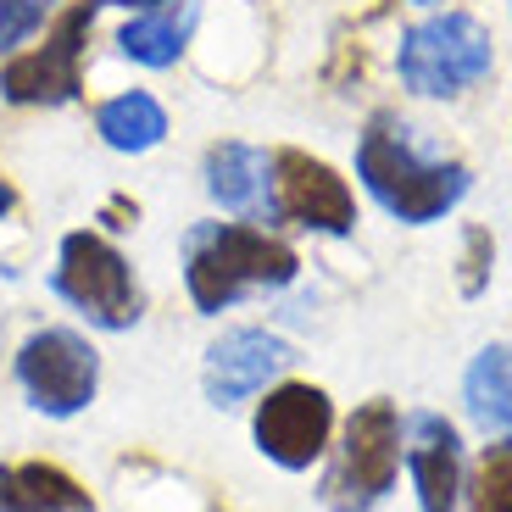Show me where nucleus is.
I'll return each mask as SVG.
<instances>
[{
	"label": "nucleus",
	"mask_w": 512,
	"mask_h": 512,
	"mask_svg": "<svg viewBox=\"0 0 512 512\" xmlns=\"http://www.w3.org/2000/svg\"><path fill=\"white\" fill-rule=\"evenodd\" d=\"M357 173L373 190V201L384 212H396L401 223H435L468 195V167L423 156L407 123H396V117L368 123V134L357 145Z\"/></svg>",
	"instance_id": "nucleus-1"
},
{
	"label": "nucleus",
	"mask_w": 512,
	"mask_h": 512,
	"mask_svg": "<svg viewBox=\"0 0 512 512\" xmlns=\"http://www.w3.org/2000/svg\"><path fill=\"white\" fill-rule=\"evenodd\" d=\"M184 279L201 312H223L251 284H290L295 251L245 223H195L184 234Z\"/></svg>",
	"instance_id": "nucleus-2"
},
{
	"label": "nucleus",
	"mask_w": 512,
	"mask_h": 512,
	"mask_svg": "<svg viewBox=\"0 0 512 512\" xmlns=\"http://www.w3.org/2000/svg\"><path fill=\"white\" fill-rule=\"evenodd\" d=\"M401 468V418L390 401H368L346 418V435L323 474V507L329 512H373L379 496L396 485Z\"/></svg>",
	"instance_id": "nucleus-3"
},
{
	"label": "nucleus",
	"mask_w": 512,
	"mask_h": 512,
	"mask_svg": "<svg viewBox=\"0 0 512 512\" xmlns=\"http://www.w3.org/2000/svg\"><path fill=\"white\" fill-rule=\"evenodd\" d=\"M490 73V34L462 12L429 17L401 39V78L418 95H457Z\"/></svg>",
	"instance_id": "nucleus-4"
},
{
	"label": "nucleus",
	"mask_w": 512,
	"mask_h": 512,
	"mask_svg": "<svg viewBox=\"0 0 512 512\" xmlns=\"http://www.w3.org/2000/svg\"><path fill=\"white\" fill-rule=\"evenodd\" d=\"M51 284H56L62 301H73V307L90 323H101V329H128V323L140 318L134 273H128L123 251L106 245L101 234H67Z\"/></svg>",
	"instance_id": "nucleus-5"
},
{
	"label": "nucleus",
	"mask_w": 512,
	"mask_h": 512,
	"mask_svg": "<svg viewBox=\"0 0 512 512\" xmlns=\"http://www.w3.org/2000/svg\"><path fill=\"white\" fill-rule=\"evenodd\" d=\"M101 6L106 0H78L39 51L17 56V62L0 73V95L17 101V106H62V101H73L78 95V62H84V34H90V23H95Z\"/></svg>",
	"instance_id": "nucleus-6"
},
{
	"label": "nucleus",
	"mask_w": 512,
	"mask_h": 512,
	"mask_svg": "<svg viewBox=\"0 0 512 512\" xmlns=\"http://www.w3.org/2000/svg\"><path fill=\"white\" fill-rule=\"evenodd\" d=\"M17 379H23L28 401L51 418H73L78 407H90L95 396V351L67 329H45L17 351Z\"/></svg>",
	"instance_id": "nucleus-7"
},
{
	"label": "nucleus",
	"mask_w": 512,
	"mask_h": 512,
	"mask_svg": "<svg viewBox=\"0 0 512 512\" xmlns=\"http://www.w3.org/2000/svg\"><path fill=\"white\" fill-rule=\"evenodd\" d=\"M329 429H334V407L312 384H284L256 407V446L279 468H312L329 446Z\"/></svg>",
	"instance_id": "nucleus-8"
},
{
	"label": "nucleus",
	"mask_w": 512,
	"mask_h": 512,
	"mask_svg": "<svg viewBox=\"0 0 512 512\" xmlns=\"http://www.w3.org/2000/svg\"><path fill=\"white\" fill-rule=\"evenodd\" d=\"M273 212L318 234H351L357 206L351 190L334 179V167L312 162L307 151H273Z\"/></svg>",
	"instance_id": "nucleus-9"
},
{
	"label": "nucleus",
	"mask_w": 512,
	"mask_h": 512,
	"mask_svg": "<svg viewBox=\"0 0 512 512\" xmlns=\"http://www.w3.org/2000/svg\"><path fill=\"white\" fill-rule=\"evenodd\" d=\"M290 362L295 357L284 340H273L262 329H234L206 351V396H212V407H234L251 390H262L273 373H284Z\"/></svg>",
	"instance_id": "nucleus-10"
},
{
	"label": "nucleus",
	"mask_w": 512,
	"mask_h": 512,
	"mask_svg": "<svg viewBox=\"0 0 512 512\" xmlns=\"http://www.w3.org/2000/svg\"><path fill=\"white\" fill-rule=\"evenodd\" d=\"M412 435V479H418V507L423 512H457V490H462V451H457V429L435 412H412L407 418Z\"/></svg>",
	"instance_id": "nucleus-11"
},
{
	"label": "nucleus",
	"mask_w": 512,
	"mask_h": 512,
	"mask_svg": "<svg viewBox=\"0 0 512 512\" xmlns=\"http://www.w3.org/2000/svg\"><path fill=\"white\" fill-rule=\"evenodd\" d=\"M206 190L240 218H279L273 212V162L251 145H212L206 151Z\"/></svg>",
	"instance_id": "nucleus-12"
},
{
	"label": "nucleus",
	"mask_w": 512,
	"mask_h": 512,
	"mask_svg": "<svg viewBox=\"0 0 512 512\" xmlns=\"http://www.w3.org/2000/svg\"><path fill=\"white\" fill-rule=\"evenodd\" d=\"M0 512H95V501L51 462H12L0 468Z\"/></svg>",
	"instance_id": "nucleus-13"
},
{
	"label": "nucleus",
	"mask_w": 512,
	"mask_h": 512,
	"mask_svg": "<svg viewBox=\"0 0 512 512\" xmlns=\"http://www.w3.org/2000/svg\"><path fill=\"white\" fill-rule=\"evenodd\" d=\"M95 123H101L106 145H117V151H151V145L167 134L162 106H156L145 90H128V95H117V101H106L101 112H95Z\"/></svg>",
	"instance_id": "nucleus-14"
},
{
	"label": "nucleus",
	"mask_w": 512,
	"mask_h": 512,
	"mask_svg": "<svg viewBox=\"0 0 512 512\" xmlns=\"http://www.w3.org/2000/svg\"><path fill=\"white\" fill-rule=\"evenodd\" d=\"M468 412L479 423L512 429V346H490L468 368Z\"/></svg>",
	"instance_id": "nucleus-15"
},
{
	"label": "nucleus",
	"mask_w": 512,
	"mask_h": 512,
	"mask_svg": "<svg viewBox=\"0 0 512 512\" xmlns=\"http://www.w3.org/2000/svg\"><path fill=\"white\" fill-rule=\"evenodd\" d=\"M190 17H195L190 0L173 6V12H151V17H140V23H128L117 45H123L134 62H145V67H167V62H179L184 34H190Z\"/></svg>",
	"instance_id": "nucleus-16"
},
{
	"label": "nucleus",
	"mask_w": 512,
	"mask_h": 512,
	"mask_svg": "<svg viewBox=\"0 0 512 512\" xmlns=\"http://www.w3.org/2000/svg\"><path fill=\"white\" fill-rule=\"evenodd\" d=\"M468 512H512V440L479 451L468 474Z\"/></svg>",
	"instance_id": "nucleus-17"
},
{
	"label": "nucleus",
	"mask_w": 512,
	"mask_h": 512,
	"mask_svg": "<svg viewBox=\"0 0 512 512\" xmlns=\"http://www.w3.org/2000/svg\"><path fill=\"white\" fill-rule=\"evenodd\" d=\"M45 12H51V0H0V51L23 45L45 23Z\"/></svg>",
	"instance_id": "nucleus-18"
},
{
	"label": "nucleus",
	"mask_w": 512,
	"mask_h": 512,
	"mask_svg": "<svg viewBox=\"0 0 512 512\" xmlns=\"http://www.w3.org/2000/svg\"><path fill=\"white\" fill-rule=\"evenodd\" d=\"M462 290L468 295H479L485 290V268H490V234L485 229H468V262H462Z\"/></svg>",
	"instance_id": "nucleus-19"
},
{
	"label": "nucleus",
	"mask_w": 512,
	"mask_h": 512,
	"mask_svg": "<svg viewBox=\"0 0 512 512\" xmlns=\"http://www.w3.org/2000/svg\"><path fill=\"white\" fill-rule=\"evenodd\" d=\"M6 206H12V190H6V184H0V212H6Z\"/></svg>",
	"instance_id": "nucleus-20"
},
{
	"label": "nucleus",
	"mask_w": 512,
	"mask_h": 512,
	"mask_svg": "<svg viewBox=\"0 0 512 512\" xmlns=\"http://www.w3.org/2000/svg\"><path fill=\"white\" fill-rule=\"evenodd\" d=\"M423 6H429V0H423Z\"/></svg>",
	"instance_id": "nucleus-21"
}]
</instances>
